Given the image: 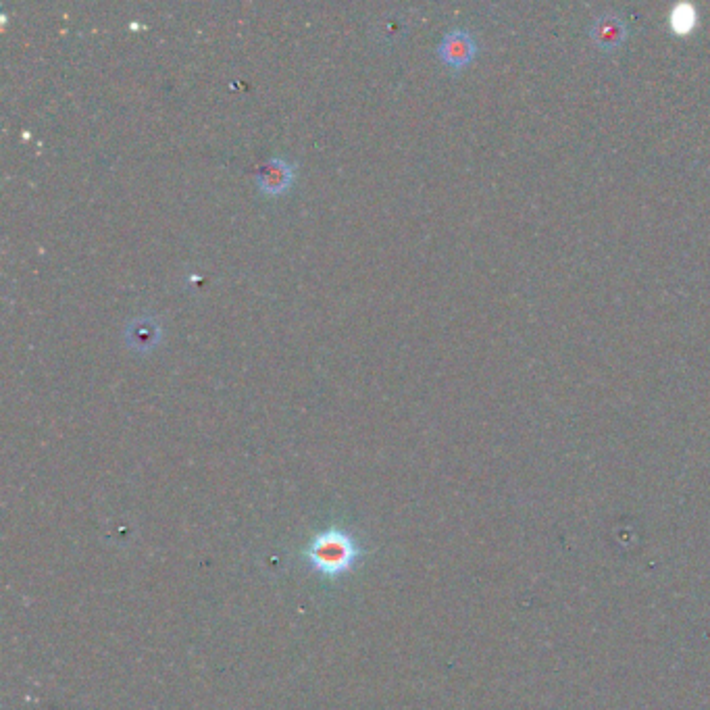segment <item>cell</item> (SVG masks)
Listing matches in <instances>:
<instances>
[{
  "mask_svg": "<svg viewBox=\"0 0 710 710\" xmlns=\"http://www.w3.org/2000/svg\"><path fill=\"white\" fill-rule=\"evenodd\" d=\"M161 340V325L152 317H136L125 329V342L136 352H148Z\"/></svg>",
  "mask_w": 710,
  "mask_h": 710,
  "instance_id": "obj_2",
  "label": "cell"
},
{
  "mask_svg": "<svg viewBox=\"0 0 710 710\" xmlns=\"http://www.w3.org/2000/svg\"><path fill=\"white\" fill-rule=\"evenodd\" d=\"M471 40L463 32L448 34L440 46V55L444 57L446 63L450 65H463L471 57Z\"/></svg>",
  "mask_w": 710,
  "mask_h": 710,
  "instance_id": "obj_4",
  "label": "cell"
},
{
  "mask_svg": "<svg viewBox=\"0 0 710 710\" xmlns=\"http://www.w3.org/2000/svg\"><path fill=\"white\" fill-rule=\"evenodd\" d=\"M292 177H294L292 165H290L286 159L273 157V159L267 161V165L261 169V173H259V177H257V182H259V188H261L265 194H280V192H284V190L292 184Z\"/></svg>",
  "mask_w": 710,
  "mask_h": 710,
  "instance_id": "obj_3",
  "label": "cell"
},
{
  "mask_svg": "<svg viewBox=\"0 0 710 710\" xmlns=\"http://www.w3.org/2000/svg\"><path fill=\"white\" fill-rule=\"evenodd\" d=\"M361 550L346 531L327 529L307 548L309 563L323 575H342L359 561Z\"/></svg>",
  "mask_w": 710,
  "mask_h": 710,
  "instance_id": "obj_1",
  "label": "cell"
}]
</instances>
